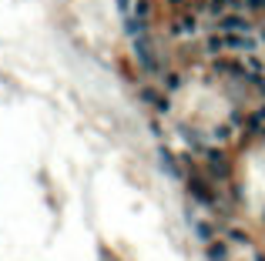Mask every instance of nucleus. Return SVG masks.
<instances>
[{"mask_svg":"<svg viewBox=\"0 0 265 261\" xmlns=\"http://www.w3.org/2000/svg\"><path fill=\"white\" fill-rule=\"evenodd\" d=\"M205 50H208V54L225 50V34H215V37H208V40H205Z\"/></svg>","mask_w":265,"mask_h":261,"instance_id":"nucleus-12","label":"nucleus"},{"mask_svg":"<svg viewBox=\"0 0 265 261\" xmlns=\"http://www.w3.org/2000/svg\"><path fill=\"white\" fill-rule=\"evenodd\" d=\"M135 57L141 64V71L148 74H161V64H158V54H154V44L148 37H138L135 40Z\"/></svg>","mask_w":265,"mask_h":261,"instance_id":"nucleus-2","label":"nucleus"},{"mask_svg":"<svg viewBox=\"0 0 265 261\" xmlns=\"http://www.w3.org/2000/svg\"><path fill=\"white\" fill-rule=\"evenodd\" d=\"M161 84L168 87V91H178V87H181V74H175V71H168V74H165V77H161Z\"/></svg>","mask_w":265,"mask_h":261,"instance_id":"nucleus-13","label":"nucleus"},{"mask_svg":"<svg viewBox=\"0 0 265 261\" xmlns=\"http://www.w3.org/2000/svg\"><path fill=\"white\" fill-rule=\"evenodd\" d=\"M188 224L195 228V235H198L205 245H208V241H215V228H211L208 221H198V218H192V214H188Z\"/></svg>","mask_w":265,"mask_h":261,"instance_id":"nucleus-9","label":"nucleus"},{"mask_svg":"<svg viewBox=\"0 0 265 261\" xmlns=\"http://www.w3.org/2000/svg\"><path fill=\"white\" fill-rule=\"evenodd\" d=\"M158 164H161V171H165V174H171V178H181V171H178L175 154H171V151H165V148L158 151Z\"/></svg>","mask_w":265,"mask_h":261,"instance_id":"nucleus-10","label":"nucleus"},{"mask_svg":"<svg viewBox=\"0 0 265 261\" xmlns=\"http://www.w3.org/2000/svg\"><path fill=\"white\" fill-rule=\"evenodd\" d=\"M201 158H205V164H208V174L215 178V181H228V178H232V161L225 158V151L205 148V151H201Z\"/></svg>","mask_w":265,"mask_h":261,"instance_id":"nucleus-1","label":"nucleus"},{"mask_svg":"<svg viewBox=\"0 0 265 261\" xmlns=\"http://www.w3.org/2000/svg\"><path fill=\"white\" fill-rule=\"evenodd\" d=\"M138 97H141L145 104H151L158 114H168V111H171L168 94H161V91H154V87H141V91H138Z\"/></svg>","mask_w":265,"mask_h":261,"instance_id":"nucleus-4","label":"nucleus"},{"mask_svg":"<svg viewBox=\"0 0 265 261\" xmlns=\"http://www.w3.org/2000/svg\"><path fill=\"white\" fill-rule=\"evenodd\" d=\"M195 31H198V20H195V17H178L175 24H171V34H175V37H195Z\"/></svg>","mask_w":265,"mask_h":261,"instance_id":"nucleus-7","label":"nucleus"},{"mask_svg":"<svg viewBox=\"0 0 265 261\" xmlns=\"http://www.w3.org/2000/svg\"><path fill=\"white\" fill-rule=\"evenodd\" d=\"M215 74H225V77L245 80V64H238V61H215Z\"/></svg>","mask_w":265,"mask_h":261,"instance_id":"nucleus-6","label":"nucleus"},{"mask_svg":"<svg viewBox=\"0 0 265 261\" xmlns=\"http://www.w3.org/2000/svg\"><path fill=\"white\" fill-rule=\"evenodd\" d=\"M168 4H175V7H178V4H185V0H168Z\"/></svg>","mask_w":265,"mask_h":261,"instance_id":"nucleus-20","label":"nucleus"},{"mask_svg":"<svg viewBox=\"0 0 265 261\" xmlns=\"http://www.w3.org/2000/svg\"><path fill=\"white\" fill-rule=\"evenodd\" d=\"M188 194H192L195 201H201V205H215V191L208 188V181H201V178H192L188 181Z\"/></svg>","mask_w":265,"mask_h":261,"instance_id":"nucleus-5","label":"nucleus"},{"mask_svg":"<svg viewBox=\"0 0 265 261\" xmlns=\"http://www.w3.org/2000/svg\"><path fill=\"white\" fill-rule=\"evenodd\" d=\"M232 241H238V245H249V235H242V231H232Z\"/></svg>","mask_w":265,"mask_h":261,"instance_id":"nucleus-17","label":"nucleus"},{"mask_svg":"<svg viewBox=\"0 0 265 261\" xmlns=\"http://www.w3.org/2000/svg\"><path fill=\"white\" fill-rule=\"evenodd\" d=\"M114 4H118L121 14H128V10H131V0H114Z\"/></svg>","mask_w":265,"mask_h":261,"instance_id":"nucleus-18","label":"nucleus"},{"mask_svg":"<svg viewBox=\"0 0 265 261\" xmlns=\"http://www.w3.org/2000/svg\"><path fill=\"white\" fill-rule=\"evenodd\" d=\"M262 221H265V211H262Z\"/></svg>","mask_w":265,"mask_h":261,"instance_id":"nucleus-21","label":"nucleus"},{"mask_svg":"<svg viewBox=\"0 0 265 261\" xmlns=\"http://www.w3.org/2000/svg\"><path fill=\"white\" fill-rule=\"evenodd\" d=\"M124 31H128V37L131 40H138V37H148V20L145 17H128V20H124Z\"/></svg>","mask_w":265,"mask_h":261,"instance_id":"nucleus-8","label":"nucleus"},{"mask_svg":"<svg viewBox=\"0 0 265 261\" xmlns=\"http://www.w3.org/2000/svg\"><path fill=\"white\" fill-rule=\"evenodd\" d=\"M245 7L249 10H265V0H245Z\"/></svg>","mask_w":265,"mask_h":261,"instance_id":"nucleus-16","label":"nucleus"},{"mask_svg":"<svg viewBox=\"0 0 265 261\" xmlns=\"http://www.w3.org/2000/svg\"><path fill=\"white\" fill-rule=\"evenodd\" d=\"M135 14L148 20V17H151V4H148V0H138V4H135Z\"/></svg>","mask_w":265,"mask_h":261,"instance_id":"nucleus-14","label":"nucleus"},{"mask_svg":"<svg viewBox=\"0 0 265 261\" xmlns=\"http://www.w3.org/2000/svg\"><path fill=\"white\" fill-rule=\"evenodd\" d=\"M255 87H258V91H262V94H265V74H262V77L255 80Z\"/></svg>","mask_w":265,"mask_h":261,"instance_id":"nucleus-19","label":"nucleus"},{"mask_svg":"<svg viewBox=\"0 0 265 261\" xmlns=\"http://www.w3.org/2000/svg\"><path fill=\"white\" fill-rule=\"evenodd\" d=\"M208 261H228V245H222V241H208Z\"/></svg>","mask_w":265,"mask_h":261,"instance_id":"nucleus-11","label":"nucleus"},{"mask_svg":"<svg viewBox=\"0 0 265 261\" xmlns=\"http://www.w3.org/2000/svg\"><path fill=\"white\" fill-rule=\"evenodd\" d=\"M228 134H232V127H215V131H211V137H215V141H225Z\"/></svg>","mask_w":265,"mask_h":261,"instance_id":"nucleus-15","label":"nucleus"},{"mask_svg":"<svg viewBox=\"0 0 265 261\" xmlns=\"http://www.w3.org/2000/svg\"><path fill=\"white\" fill-rule=\"evenodd\" d=\"M215 27H218L222 34H252V24H249L242 14H225V17H218Z\"/></svg>","mask_w":265,"mask_h":261,"instance_id":"nucleus-3","label":"nucleus"}]
</instances>
